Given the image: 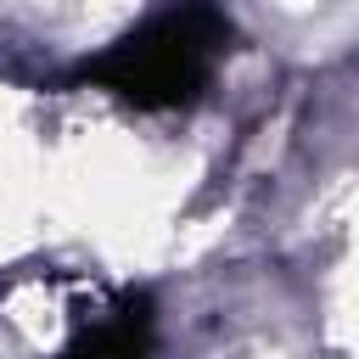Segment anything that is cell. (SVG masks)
Returning a JSON list of instances; mask_svg holds the SVG:
<instances>
[{"mask_svg": "<svg viewBox=\"0 0 359 359\" xmlns=\"http://www.w3.org/2000/svg\"><path fill=\"white\" fill-rule=\"evenodd\" d=\"M219 17L202 11V6H185V11H168L157 17L146 34L123 39L112 56H107V79L112 90H123L129 101H180L213 62L219 50Z\"/></svg>", "mask_w": 359, "mask_h": 359, "instance_id": "obj_1", "label": "cell"}]
</instances>
